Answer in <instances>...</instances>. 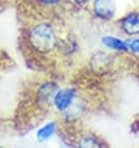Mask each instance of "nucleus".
I'll list each match as a JSON object with an SVG mask.
<instances>
[{
	"mask_svg": "<svg viewBox=\"0 0 139 148\" xmlns=\"http://www.w3.org/2000/svg\"><path fill=\"white\" fill-rule=\"evenodd\" d=\"M62 0H40V3L45 4V5H55V4L61 3Z\"/></svg>",
	"mask_w": 139,
	"mask_h": 148,
	"instance_id": "1a4fd4ad",
	"label": "nucleus"
},
{
	"mask_svg": "<svg viewBox=\"0 0 139 148\" xmlns=\"http://www.w3.org/2000/svg\"><path fill=\"white\" fill-rule=\"evenodd\" d=\"M121 27L127 35H139V11L127 14L121 20Z\"/></svg>",
	"mask_w": 139,
	"mask_h": 148,
	"instance_id": "20e7f679",
	"label": "nucleus"
},
{
	"mask_svg": "<svg viewBox=\"0 0 139 148\" xmlns=\"http://www.w3.org/2000/svg\"><path fill=\"white\" fill-rule=\"evenodd\" d=\"M93 13L101 20H111L116 15V4L113 0H93Z\"/></svg>",
	"mask_w": 139,
	"mask_h": 148,
	"instance_id": "7ed1b4c3",
	"label": "nucleus"
},
{
	"mask_svg": "<svg viewBox=\"0 0 139 148\" xmlns=\"http://www.w3.org/2000/svg\"><path fill=\"white\" fill-rule=\"evenodd\" d=\"M76 98V92L72 88H62L57 90L54 95L52 102H54L55 107L61 111V112H66V111L73 105V101Z\"/></svg>",
	"mask_w": 139,
	"mask_h": 148,
	"instance_id": "f03ea898",
	"label": "nucleus"
},
{
	"mask_svg": "<svg viewBox=\"0 0 139 148\" xmlns=\"http://www.w3.org/2000/svg\"><path fill=\"white\" fill-rule=\"evenodd\" d=\"M127 45H128V50L136 52V54H139V38L128 41Z\"/></svg>",
	"mask_w": 139,
	"mask_h": 148,
	"instance_id": "6e6552de",
	"label": "nucleus"
},
{
	"mask_svg": "<svg viewBox=\"0 0 139 148\" xmlns=\"http://www.w3.org/2000/svg\"><path fill=\"white\" fill-rule=\"evenodd\" d=\"M29 42L35 51L47 54L57 45L55 29L48 23H40L34 25L29 31Z\"/></svg>",
	"mask_w": 139,
	"mask_h": 148,
	"instance_id": "f257e3e1",
	"label": "nucleus"
},
{
	"mask_svg": "<svg viewBox=\"0 0 139 148\" xmlns=\"http://www.w3.org/2000/svg\"><path fill=\"white\" fill-rule=\"evenodd\" d=\"M55 130H56V126L54 122L42 126L41 128L37 131V139L40 142H45V141H47V139H50L52 136H54Z\"/></svg>",
	"mask_w": 139,
	"mask_h": 148,
	"instance_id": "423d86ee",
	"label": "nucleus"
},
{
	"mask_svg": "<svg viewBox=\"0 0 139 148\" xmlns=\"http://www.w3.org/2000/svg\"><path fill=\"white\" fill-rule=\"evenodd\" d=\"M102 44L104 45L107 49H111L114 51H127L128 50V45H127L125 41H123L119 38H116V36H103L102 38Z\"/></svg>",
	"mask_w": 139,
	"mask_h": 148,
	"instance_id": "39448f33",
	"label": "nucleus"
},
{
	"mask_svg": "<svg viewBox=\"0 0 139 148\" xmlns=\"http://www.w3.org/2000/svg\"><path fill=\"white\" fill-rule=\"evenodd\" d=\"M75 3H77V4H84V3H87V1H89V0H73Z\"/></svg>",
	"mask_w": 139,
	"mask_h": 148,
	"instance_id": "9d476101",
	"label": "nucleus"
},
{
	"mask_svg": "<svg viewBox=\"0 0 139 148\" xmlns=\"http://www.w3.org/2000/svg\"><path fill=\"white\" fill-rule=\"evenodd\" d=\"M78 148H103L97 138L92 137V136H87L83 137L78 143Z\"/></svg>",
	"mask_w": 139,
	"mask_h": 148,
	"instance_id": "0eeeda50",
	"label": "nucleus"
}]
</instances>
